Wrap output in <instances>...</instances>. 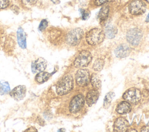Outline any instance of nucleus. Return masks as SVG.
<instances>
[{
  "instance_id": "nucleus-1",
  "label": "nucleus",
  "mask_w": 149,
  "mask_h": 132,
  "mask_svg": "<svg viewBox=\"0 0 149 132\" xmlns=\"http://www.w3.org/2000/svg\"><path fill=\"white\" fill-rule=\"evenodd\" d=\"M73 87V79L71 75L63 77L56 85V93L59 95H63L69 92Z\"/></svg>"
},
{
  "instance_id": "nucleus-2",
  "label": "nucleus",
  "mask_w": 149,
  "mask_h": 132,
  "mask_svg": "<svg viewBox=\"0 0 149 132\" xmlns=\"http://www.w3.org/2000/svg\"><path fill=\"white\" fill-rule=\"evenodd\" d=\"M104 31L100 28H93L86 35L87 42L91 45H97L101 43L105 38Z\"/></svg>"
},
{
  "instance_id": "nucleus-3",
  "label": "nucleus",
  "mask_w": 149,
  "mask_h": 132,
  "mask_svg": "<svg viewBox=\"0 0 149 132\" xmlns=\"http://www.w3.org/2000/svg\"><path fill=\"white\" fill-rule=\"evenodd\" d=\"M83 36V31L80 28H75L70 30L66 35L65 40L70 46H76L79 44Z\"/></svg>"
},
{
  "instance_id": "nucleus-4",
  "label": "nucleus",
  "mask_w": 149,
  "mask_h": 132,
  "mask_svg": "<svg viewBox=\"0 0 149 132\" xmlns=\"http://www.w3.org/2000/svg\"><path fill=\"white\" fill-rule=\"evenodd\" d=\"M92 59L91 53L86 50L81 51L74 61V66L76 67H84L88 65Z\"/></svg>"
},
{
  "instance_id": "nucleus-5",
  "label": "nucleus",
  "mask_w": 149,
  "mask_h": 132,
  "mask_svg": "<svg viewBox=\"0 0 149 132\" xmlns=\"http://www.w3.org/2000/svg\"><path fill=\"white\" fill-rule=\"evenodd\" d=\"M143 37L141 31L138 28H133L129 30L126 33L127 42L133 46L139 44Z\"/></svg>"
},
{
  "instance_id": "nucleus-6",
  "label": "nucleus",
  "mask_w": 149,
  "mask_h": 132,
  "mask_svg": "<svg viewBox=\"0 0 149 132\" xmlns=\"http://www.w3.org/2000/svg\"><path fill=\"white\" fill-rule=\"evenodd\" d=\"M141 97V94L139 90L136 88H131L127 90L123 95V98L126 101L137 104L140 101Z\"/></svg>"
},
{
  "instance_id": "nucleus-7",
  "label": "nucleus",
  "mask_w": 149,
  "mask_h": 132,
  "mask_svg": "<svg viewBox=\"0 0 149 132\" xmlns=\"http://www.w3.org/2000/svg\"><path fill=\"white\" fill-rule=\"evenodd\" d=\"M146 5L142 0H133L129 5V10L132 15H140L145 12Z\"/></svg>"
},
{
  "instance_id": "nucleus-8",
  "label": "nucleus",
  "mask_w": 149,
  "mask_h": 132,
  "mask_svg": "<svg viewBox=\"0 0 149 132\" xmlns=\"http://www.w3.org/2000/svg\"><path fill=\"white\" fill-rule=\"evenodd\" d=\"M76 81L77 84L80 86L87 85L90 81V73L87 69H79L76 72L75 75Z\"/></svg>"
},
{
  "instance_id": "nucleus-9",
  "label": "nucleus",
  "mask_w": 149,
  "mask_h": 132,
  "mask_svg": "<svg viewBox=\"0 0 149 132\" xmlns=\"http://www.w3.org/2000/svg\"><path fill=\"white\" fill-rule=\"evenodd\" d=\"M84 99L82 95L79 94L74 96L71 100L69 104V110L72 113L79 112L83 106Z\"/></svg>"
},
{
  "instance_id": "nucleus-10",
  "label": "nucleus",
  "mask_w": 149,
  "mask_h": 132,
  "mask_svg": "<svg viewBox=\"0 0 149 132\" xmlns=\"http://www.w3.org/2000/svg\"><path fill=\"white\" fill-rule=\"evenodd\" d=\"M26 92V88L24 85H20L14 88L10 92V95L16 101L23 99Z\"/></svg>"
},
{
  "instance_id": "nucleus-11",
  "label": "nucleus",
  "mask_w": 149,
  "mask_h": 132,
  "mask_svg": "<svg viewBox=\"0 0 149 132\" xmlns=\"http://www.w3.org/2000/svg\"><path fill=\"white\" fill-rule=\"evenodd\" d=\"M47 61L42 58H40L33 61L31 63V70L33 73H39L44 71L47 67Z\"/></svg>"
},
{
  "instance_id": "nucleus-12",
  "label": "nucleus",
  "mask_w": 149,
  "mask_h": 132,
  "mask_svg": "<svg viewBox=\"0 0 149 132\" xmlns=\"http://www.w3.org/2000/svg\"><path fill=\"white\" fill-rule=\"evenodd\" d=\"M130 49L128 45L126 44H120L116 47L114 51L115 55L119 58L126 57L130 53Z\"/></svg>"
},
{
  "instance_id": "nucleus-13",
  "label": "nucleus",
  "mask_w": 149,
  "mask_h": 132,
  "mask_svg": "<svg viewBox=\"0 0 149 132\" xmlns=\"http://www.w3.org/2000/svg\"><path fill=\"white\" fill-rule=\"evenodd\" d=\"M129 122L123 117L118 118L114 123L115 131H125L129 127Z\"/></svg>"
},
{
  "instance_id": "nucleus-14",
  "label": "nucleus",
  "mask_w": 149,
  "mask_h": 132,
  "mask_svg": "<svg viewBox=\"0 0 149 132\" xmlns=\"http://www.w3.org/2000/svg\"><path fill=\"white\" fill-rule=\"evenodd\" d=\"M99 96V92L97 90H91L87 94L86 100L87 105L91 106L97 101Z\"/></svg>"
},
{
  "instance_id": "nucleus-15",
  "label": "nucleus",
  "mask_w": 149,
  "mask_h": 132,
  "mask_svg": "<svg viewBox=\"0 0 149 132\" xmlns=\"http://www.w3.org/2000/svg\"><path fill=\"white\" fill-rule=\"evenodd\" d=\"M17 40L19 47L23 49L26 48V36L24 30L19 27L17 31Z\"/></svg>"
},
{
  "instance_id": "nucleus-16",
  "label": "nucleus",
  "mask_w": 149,
  "mask_h": 132,
  "mask_svg": "<svg viewBox=\"0 0 149 132\" xmlns=\"http://www.w3.org/2000/svg\"><path fill=\"white\" fill-rule=\"evenodd\" d=\"M131 110V105L127 101H122L120 102L116 108V112L119 114H125L129 112Z\"/></svg>"
},
{
  "instance_id": "nucleus-17",
  "label": "nucleus",
  "mask_w": 149,
  "mask_h": 132,
  "mask_svg": "<svg viewBox=\"0 0 149 132\" xmlns=\"http://www.w3.org/2000/svg\"><path fill=\"white\" fill-rule=\"evenodd\" d=\"M109 6L107 5L103 6L101 8L98 16L99 20L101 23L104 22L108 19V15H109Z\"/></svg>"
},
{
  "instance_id": "nucleus-18",
  "label": "nucleus",
  "mask_w": 149,
  "mask_h": 132,
  "mask_svg": "<svg viewBox=\"0 0 149 132\" xmlns=\"http://www.w3.org/2000/svg\"><path fill=\"white\" fill-rule=\"evenodd\" d=\"M118 30L116 27L112 25H108L105 28V35L108 38H113L115 37Z\"/></svg>"
},
{
  "instance_id": "nucleus-19",
  "label": "nucleus",
  "mask_w": 149,
  "mask_h": 132,
  "mask_svg": "<svg viewBox=\"0 0 149 132\" xmlns=\"http://www.w3.org/2000/svg\"><path fill=\"white\" fill-rule=\"evenodd\" d=\"M50 74L45 72H40L35 77L36 81L38 83H43L47 81L49 78Z\"/></svg>"
},
{
  "instance_id": "nucleus-20",
  "label": "nucleus",
  "mask_w": 149,
  "mask_h": 132,
  "mask_svg": "<svg viewBox=\"0 0 149 132\" xmlns=\"http://www.w3.org/2000/svg\"><path fill=\"white\" fill-rule=\"evenodd\" d=\"M90 81L92 85L95 89L100 88L101 86V81L98 76L96 74H93L90 78Z\"/></svg>"
},
{
  "instance_id": "nucleus-21",
  "label": "nucleus",
  "mask_w": 149,
  "mask_h": 132,
  "mask_svg": "<svg viewBox=\"0 0 149 132\" xmlns=\"http://www.w3.org/2000/svg\"><path fill=\"white\" fill-rule=\"evenodd\" d=\"M104 65V60L102 59H97L93 66V68L95 71H100L102 70Z\"/></svg>"
},
{
  "instance_id": "nucleus-22",
  "label": "nucleus",
  "mask_w": 149,
  "mask_h": 132,
  "mask_svg": "<svg viewBox=\"0 0 149 132\" xmlns=\"http://www.w3.org/2000/svg\"><path fill=\"white\" fill-rule=\"evenodd\" d=\"M10 90L9 85L7 82L0 81V94H3L8 92Z\"/></svg>"
},
{
  "instance_id": "nucleus-23",
  "label": "nucleus",
  "mask_w": 149,
  "mask_h": 132,
  "mask_svg": "<svg viewBox=\"0 0 149 132\" xmlns=\"http://www.w3.org/2000/svg\"><path fill=\"white\" fill-rule=\"evenodd\" d=\"M115 96V94L113 92H108L105 97L104 99V107L108 106V105L110 104L111 101L112 100L113 98Z\"/></svg>"
},
{
  "instance_id": "nucleus-24",
  "label": "nucleus",
  "mask_w": 149,
  "mask_h": 132,
  "mask_svg": "<svg viewBox=\"0 0 149 132\" xmlns=\"http://www.w3.org/2000/svg\"><path fill=\"white\" fill-rule=\"evenodd\" d=\"M80 13L81 15V18L83 20H86L90 17V12L88 10L80 9Z\"/></svg>"
},
{
  "instance_id": "nucleus-25",
  "label": "nucleus",
  "mask_w": 149,
  "mask_h": 132,
  "mask_svg": "<svg viewBox=\"0 0 149 132\" xmlns=\"http://www.w3.org/2000/svg\"><path fill=\"white\" fill-rule=\"evenodd\" d=\"M47 26H48V21L46 19H42L39 24L38 30L41 31H42L47 28Z\"/></svg>"
},
{
  "instance_id": "nucleus-26",
  "label": "nucleus",
  "mask_w": 149,
  "mask_h": 132,
  "mask_svg": "<svg viewBox=\"0 0 149 132\" xmlns=\"http://www.w3.org/2000/svg\"><path fill=\"white\" fill-rule=\"evenodd\" d=\"M38 0H22L23 3L26 6H31L37 3Z\"/></svg>"
},
{
  "instance_id": "nucleus-27",
  "label": "nucleus",
  "mask_w": 149,
  "mask_h": 132,
  "mask_svg": "<svg viewBox=\"0 0 149 132\" xmlns=\"http://www.w3.org/2000/svg\"><path fill=\"white\" fill-rule=\"evenodd\" d=\"M9 0H0V9H5L9 5Z\"/></svg>"
},
{
  "instance_id": "nucleus-28",
  "label": "nucleus",
  "mask_w": 149,
  "mask_h": 132,
  "mask_svg": "<svg viewBox=\"0 0 149 132\" xmlns=\"http://www.w3.org/2000/svg\"><path fill=\"white\" fill-rule=\"evenodd\" d=\"M110 0H93V2L96 6H100L106 3Z\"/></svg>"
},
{
  "instance_id": "nucleus-29",
  "label": "nucleus",
  "mask_w": 149,
  "mask_h": 132,
  "mask_svg": "<svg viewBox=\"0 0 149 132\" xmlns=\"http://www.w3.org/2000/svg\"><path fill=\"white\" fill-rule=\"evenodd\" d=\"M25 131H37V130L34 127H31L29 129H27V130H26Z\"/></svg>"
},
{
  "instance_id": "nucleus-30",
  "label": "nucleus",
  "mask_w": 149,
  "mask_h": 132,
  "mask_svg": "<svg viewBox=\"0 0 149 132\" xmlns=\"http://www.w3.org/2000/svg\"><path fill=\"white\" fill-rule=\"evenodd\" d=\"M142 131H149V127L148 126H145L144 127L142 130H141Z\"/></svg>"
},
{
  "instance_id": "nucleus-31",
  "label": "nucleus",
  "mask_w": 149,
  "mask_h": 132,
  "mask_svg": "<svg viewBox=\"0 0 149 132\" xmlns=\"http://www.w3.org/2000/svg\"><path fill=\"white\" fill-rule=\"evenodd\" d=\"M54 3H55V4H58V3H59V2H60V0H51Z\"/></svg>"
},
{
  "instance_id": "nucleus-32",
  "label": "nucleus",
  "mask_w": 149,
  "mask_h": 132,
  "mask_svg": "<svg viewBox=\"0 0 149 132\" xmlns=\"http://www.w3.org/2000/svg\"><path fill=\"white\" fill-rule=\"evenodd\" d=\"M146 22L147 23H149V13L148 14V15L147 16V17L146 19Z\"/></svg>"
},
{
  "instance_id": "nucleus-33",
  "label": "nucleus",
  "mask_w": 149,
  "mask_h": 132,
  "mask_svg": "<svg viewBox=\"0 0 149 132\" xmlns=\"http://www.w3.org/2000/svg\"><path fill=\"white\" fill-rule=\"evenodd\" d=\"M146 1H147L148 3H149V0H145Z\"/></svg>"
}]
</instances>
